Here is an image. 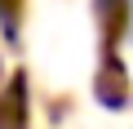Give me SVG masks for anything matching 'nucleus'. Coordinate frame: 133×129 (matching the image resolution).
I'll list each match as a JSON object with an SVG mask.
<instances>
[{
    "label": "nucleus",
    "instance_id": "1",
    "mask_svg": "<svg viewBox=\"0 0 133 129\" xmlns=\"http://www.w3.org/2000/svg\"><path fill=\"white\" fill-rule=\"evenodd\" d=\"M129 18H133V0H129Z\"/></svg>",
    "mask_w": 133,
    "mask_h": 129
}]
</instances>
